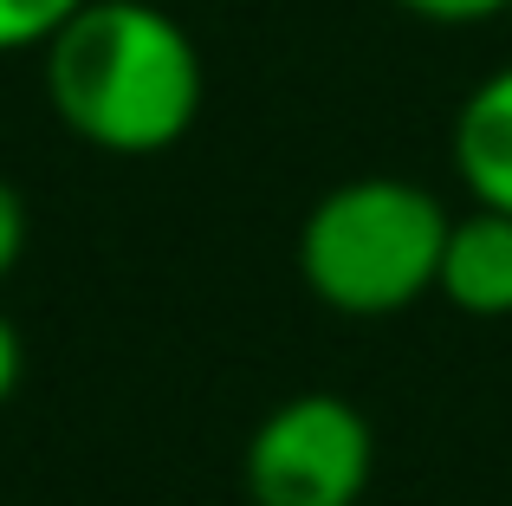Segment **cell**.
Masks as SVG:
<instances>
[{
	"label": "cell",
	"instance_id": "obj_8",
	"mask_svg": "<svg viewBox=\"0 0 512 506\" xmlns=\"http://www.w3.org/2000/svg\"><path fill=\"white\" fill-rule=\"evenodd\" d=\"M20 253H26V195L0 176V279L20 266Z\"/></svg>",
	"mask_w": 512,
	"mask_h": 506
},
{
	"label": "cell",
	"instance_id": "obj_1",
	"mask_svg": "<svg viewBox=\"0 0 512 506\" xmlns=\"http://www.w3.org/2000/svg\"><path fill=\"white\" fill-rule=\"evenodd\" d=\"M46 104L98 156H163L208 98L201 46L156 0H85L39 46Z\"/></svg>",
	"mask_w": 512,
	"mask_h": 506
},
{
	"label": "cell",
	"instance_id": "obj_3",
	"mask_svg": "<svg viewBox=\"0 0 512 506\" xmlns=\"http://www.w3.org/2000/svg\"><path fill=\"white\" fill-rule=\"evenodd\" d=\"M376 474V429L350 396L299 390L253 422L240 487L253 506H357Z\"/></svg>",
	"mask_w": 512,
	"mask_h": 506
},
{
	"label": "cell",
	"instance_id": "obj_4",
	"mask_svg": "<svg viewBox=\"0 0 512 506\" xmlns=\"http://www.w3.org/2000/svg\"><path fill=\"white\" fill-rule=\"evenodd\" d=\"M448 163L474 208L512 215V65H493L448 124Z\"/></svg>",
	"mask_w": 512,
	"mask_h": 506
},
{
	"label": "cell",
	"instance_id": "obj_2",
	"mask_svg": "<svg viewBox=\"0 0 512 506\" xmlns=\"http://www.w3.org/2000/svg\"><path fill=\"white\" fill-rule=\"evenodd\" d=\"M448 202L409 176L331 182L299 221V279L338 318H396L435 292L448 247Z\"/></svg>",
	"mask_w": 512,
	"mask_h": 506
},
{
	"label": "cell",
	"instance_id": "obj_9",
	"mask_svg": "<svg viewBox=\"0 0 512 506\" xmlns=\"http://www.w3.org/2000/svg\"><path fill=\"white\" fill-rule=\"evenodd\" d=\"M20 377H26V338H20V325H13V318L0 312V409L13 403Z\"/></svg>",
	"mask_w": 512,
	"mask_h": 506
},
{
	"label": "cell",
	"instance_id": "obj_5",
	"mask_svg": "<svg viewBox=\"0 0 512 506\" xmlns=\"http://www.w3.org/2000/svg\"><path fill=\"white\" fill-rule=\"evenodd\" d=\"M435 292L467 318H512V215L467 202L441 247Z\"/></svg>",
	"mask_w": 512,
	"mask_h": 506
},
{
	"label": "cell",
	"instance_id": "obj_6",
	"mask_svg": "<svg viewBox=\"0 0 512 506\" xmlns=\"http://www.w3.org/2000/svg\"><path fill=\"white\" fill-rule=\"evenodd\" d=\"M85 0H0V59L7 52H39Z\"/></svg>",
	"mask_w": 512,
	"mask_h": 506
},
{
	"label": "cell",
	"instance_id": "obj_7",
	"mask_svg": "<svg viewBox=\"0 0 512 506\" xmlns=\"http://www.w3.org/2000/svg\"><path fill=\"white\" fill-rule=\"evenodd\" d=\"M389 7L415 13L428 26H487V20H500L512 0H389Z\"/></svg>",
	"mask_w": 512,
	"mask_h": 506
}]
</instances>
